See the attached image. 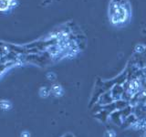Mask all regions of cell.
I'll return each mask as SVG.
<instances>
[{
  "mask_svg": "<svg viewBox=\"0 0 146 137\" xmlns=\"http://www.w3.org/2000/svg\"><path fill=\"white\" fill-rule=\"evenodd\" d=\"M105 137H116V132L113 130H107L104 132Z\"/></svg>",
  "mask_w": 146,
  "mask_h": 137,
  "instance_id": "6da1fadb",
  "label": "cell"
}]
</instances>
